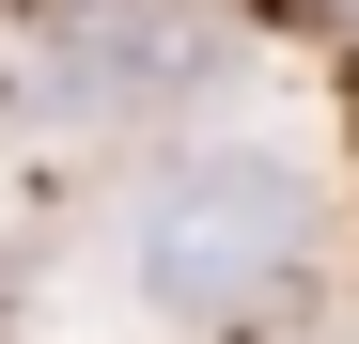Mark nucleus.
<instances>
[{
	"instance_id": "f257e3e1",
	"label": "nucleus",
	"mask_w": 359,
	"mask_h": 344,
	"mask_svg": "<svg viewBox=\"0 0 359 344\" xmlns=\"http://www.w3.org/2000/svg\"><path fill=\"white\" fill-rule=\"evenodd\" d=\"M281 251H297V172L281 157H188L141 219V282L172 313H219L250 282H281Z\"/></svg>"
},
{
	"instance_id": "f03ea898",
	"label": "nucleus",
	"mask_w": 359,
	"mask_h": 344,
	"mask_svg": "<svg viewBox=\"0 0 359 344\" xmlns=\"http://www.w3.org/2000/svg\"><path fill=\"white\" fill-rule=\"evenodd\" d=\"M32 16H79V0H0V32H32Z\"/></svg>"
}]
</instances>
